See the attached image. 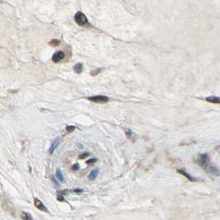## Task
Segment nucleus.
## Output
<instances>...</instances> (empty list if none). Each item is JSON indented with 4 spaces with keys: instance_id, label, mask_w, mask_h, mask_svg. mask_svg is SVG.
Masks as SVG:
<instances>
[{
    "instance_id": "nucleus-2",
    "label": "nucleus",
    "mask_w": 220,
    "mask_h": 220,
    "mask_svg": "<svg viewBox=\"0 0 220 220\" xmlns=\"http://www.w3.org/2000/svg\"><path fill=\"white\" fill-rule=\"evenodd\" d=\"M198 163L201 167L206 168L208 166V156L207 154H199V157H198Z\"/></svg>"
},
{
    "instance_id": "nucleus-5",
    "label": "nucleus",
    "mask_w": 220,
    "mask_h": 220,
    "mask_svg": "<svg viewBox=\"0 0 220 220\" xmlns=\"http://www.w3.org/2000/svg\"><path fill=\"white\" fill-rule=\"evenodd\" d=\"M61 138H60V137L56 138L54 141H52V143H51V145H50V148H49V153L53 154V152L55 151V150L57 148V146L61 144Z\"/></svg>"
},
{
    "instance_id": "nucleus-20",
    "label": "nucleus",
    "mask_w": 220,
    "mask_h": 220,
    "mask_svg": "<svg viewBox=\"0 0 220 220\" xmlns=\"http://www.w3.org/2000/svg\"><path fill=\"white\" fill-rule=\"evenodd\" d=\"M79 169V165L78 164V163H76L75 165H74V166H72V170H78Z\"/></svg>"
},
{
    "instance_id": "nucleus-3",
    "label": "nucleus",
    "mask_w": 220,
    "mask_h": 220,
    "mask_svg": "<svg viewBox=\"0 0 220 220\" xmlns=\"http://www.w3.org/2000/svg\"><path fill=\"white\" fill-rule=\"evenodd\" d=\"M88 100L94 102V103H97V104H105L108 101V98L107 96L104 95H97L89 97V98H88Z\"/></svg>"
},
{
    "instance_id": "nucleus-1",
    "label": "nucleus",
    "mask_w": 220,
    "mask_h": 220,
    "mask_svg": "<svg viewBox=\"0 0 220 220\" xmlns=\"http://www.w3.org/2000/svg\"><path fill=\"white\" fill-rule=\"evenodd\" d=\"M75 20L76 23L79 26H85L89 24V22L87 20V17H85V15L82 13L81 12H78L75 14Z\"/></svg>"
},
{
    "instance_id": "nucleus-7",
    "label": "nucleus",
    "mask_w": 220,
    "mask_h": 220,
    "mask_svg": "<svg viewBox=\"0 0 220 220\" xmlns=\"http://www.w3.org/2000/svg\"><path fill=\"white\" fill-rule=\"evenodd\" d=\"M99 173H100V170L99 169H94L90 171V173L89 174V176H88V179L89 180H94L97 178V176L99 175Z\"/></svg>"
},
{
    "instance_id": "nucleus-19",
    "label": "nucleus",
    "mask_w": 220,
    "mask_h": 220,
    "mask_svg": "<svg viewBox=\"0 0 220 220\" xmlns=\"http://www.w3.org/2000/svg\"><path fill=\"white\" fill-rule=\"evenodd\" d=\"M96 161H97V159H96V158H92V159H89V161H87L86 163H87V164H92V163H94V162H96Z\"/></svg>"
},
{
    "instance_id": "nucleus-22",
    "label": "nucleus",
    "mask_w": 220,
    "mask_h": 220,
    "mask_svg": "<svg viewBox=\"0 0 220 220\" xmlns=\"http://www.w3.org/2000/svg\"><path fill=\"white\" fill-rule=\"evenodd\" d=\"M57 199H58L59 201H63V200H64V198H63V197H61V195H58V197H57Z\"/></svg>"
},
{
    "instance_id": "nucleus-8",
    "label": "nucleus",
    "mask_w": 220,
    "mask_h": 220,
    "mask_svg": "<svg viewBox=\"0 0 220 220\" xmlns=\"http://www.w3.org/2000/svg\"><path fill=\"white\" fill-rule=\"evenodd\" d=\"M208 171H209V173H210L212 175L219 176V169H218L216 166H208Z\"/></svg>"
},
{
    "instance_id": "nucleus-17",
    "label": "nucleus",
    "mask_w": 220,
    "mask_h": 220,
    "mask_svg": "<svg viewBox=\"0 0 220 220\" xmlns=\"http://www.w3.org/2000/svg\"><path fill=\"white\" fill-rule=\"evenodd\" d=\"M102 71V69H98V70H96V71H94L93 72L91 73V75H93V76H94V75H97L98 74H100V72Z\"/></svg>"
},
{
    "instance_id": "nucleus-9",
    "label": "nucleus",
    "mask_w": 220,
    "mask_h": 220,
    "mask_svg": "<svg viewBox=\"0 0 220 220\" xmlns=\"http://www.w3.org/2000/svg\"><path fill=\"white\" fill-rule=\"evenodd\" d=\"M206 101L209 102V103H213V104H219L220 103L219 98V97H214V96L206 98Z\"/></svg>"
},
{
    "instance_id": "nucleus-21",
    "label": "nucleus",
    "mask_w": 220,
    "mask_h": 220,
    "mask_svg": "<svg viewBox=\"0 0 220 220\" xmlns=\"http://www.w3.org/2000/svg\"><path fill=\"white\" fill-rule=\"evenodd\" d=\"M83 191V190H81V189H76V190H74V192H75V193H82Z\"/></svg>"
},
{
    "instance_id": "nucleus-14",
    "label": "nucleus",
    "mask_w": 220,
    "mask_h": 220,
    "mask_svg": "<svg viewBox=\"0 0 220 220\" xmlns=\"http://www.w3.org/2000/svg\"><path fill=\"white\" fill-rule=\"evenodd\" d=\"M125 133H126V135H127V137H128V138H131L132 136H133V132L131 131V129L127 128L125 130Z\"/></svg>"
},
{
    "instance_id": "nucleus-12",
    "label": "nucleus",
    "mask_w": 220,
    "mask_h": 220,
    "mask_svg": "<svg viewBox=\"0 0 220 220\" xmlns=\"http://www.w3.org/2000/svg\"><path fill=\"white\" fill-rule=\"evenodd\" d=\"M56 178L58 179L60 182H63V183L65 182V177H64V175H63L62 172L61 171V170H56Z\"/></svg>"
},
{
    "instance_id": "nucleus-13",
    "label": "nucleus",
    "mask_w": 220,
    "mask_h": 220,
    "mask_svg": "<svg viewBox=\"0 0 220 220\" xmlns=\"http://www.w3.org/2000/svg\"><path fill=\"white\" fill-rule=\"evenodd\" d=\"M74 71H75L77 74L81 73L82 71H83V66H82V64H77V65H75V67H74Z\"/></svg>"
},
{
    "instance_id": "nucleus-18",
    "label": "nucleus",
    "mask_w": 220,
    "mask_h": 220,
    "mask_svg": "<svg viewBox=\"0 0 220 220\" xmlns=\"http://www.w3.org/2000/svg\"><path fill=\"white\" fill-rule=\"evenodd\" d=\"M89 154L88 153V152H84V153H83L82 155H80L79 157L80 158V159H84V158H86L87 157H89Z\"/></svg>"
},
{
    "instance_id": "nucleus-11",
    "label": "nucleus",
    "mask_w": 220,
    "mask_h": 220,
    "mask_svg": "<svg viewBox=\"0 0 220 220\" xmlns=\"http://www.w3.org/2000/svg\"><path fill=\"white\" fill-rule=\"evenodd\" d=\"M21 217L22 220H33L32 216L29 213H27V212H22Z\"/></svg>"
},
{
    "instance_id": "nucleus-4",
    "label": "nucleus",
    "mask_w": 220,
    "mask_h": 220,
    "mask_svg": "<svg viewBox=\"0 0 220 220\" xmlns=\"http://www.w3.org/2000/svg\"><path fill=\"white\" fill-rule=\"evenodd\" d=\"M34 205H35V207L37 208L38 209L41 210V211L49 213L48 209H47V208L45 206V204L42 203L40 199H38V198H34Z\"/></svg>"
},
{
    "instance_id": "nucleus-16",
    "label": "nucleus",
    "mask_w": 220,
    "mask_h": 220,
    "mask_svg": "<svg viewBox=\"0 0 220 220\" xmlns=\"http://www.w3.org/2000/svg\"><path fill=\"white\" fill-rule=\"evenodd\" d=\"M59 44H60V41H58V40H52V41L50 42V45H51V46H58Z\"/></svg>"
},
{
    "instance_id": "nucleus-10",
    "label": "nucleus",
    "mask_w": 220,
    "mask_h": 220,
    "mask_svg": "<svg viewBox=\"0 0 220 220\" xmlns=\"http://www.w3.org/2000/svg\"><path fill=\"white\" fill-rule=\"evenodd\" d=\"M177 171H178L180 174H181L182 175H184L185 177H186V178L188 179L189 180H190V181H195V178H193V177L191 176L190 175L188 174V173H187V172H185V171H184V170H177Z\"/></svg>"
},
{
    "instance_id": "nucleus-6",
    "label": "nucleus",
    "mask_w": 220,
    "mask_h": 220,
    "mask_svg": "<svg viewBox=\"0 0 220 220\" xmlns=\"http://www.w3.org/2000/svg\"><path fill=\"white\" fill-rule=\"evenodd\" d=\"M65 57V53L61 51V50H59L57 52H56L54 55H53V56H52V61L56 63H58L60 62L61 60H63Z\"/></svg>"
},
{
    "instance_id": "nucleus-15",
    "label": "nucleus",
    "mask_w": 220,
    "mask_h": 220,
    "mask_svg": "<svg viewBox=\"0 0 220 220\" xmlns=\"http://www.w3.org/2000/svg\"><path fill=\"white\" fill-rule=\"evenodd\" d=\"M75 128H75V126H67L66 131L68 133H72L73 131H75Z\"/></svg>"
}]
</instances>
